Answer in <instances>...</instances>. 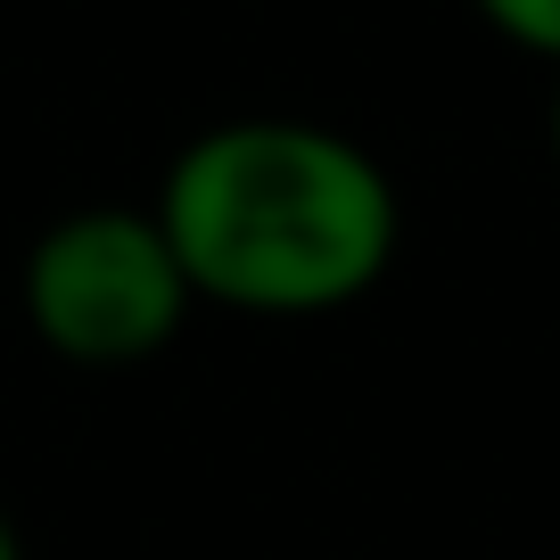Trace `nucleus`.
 I'll list each match as a JSON object with an SVG mask.
<instances>
[{
	"label": "nucleus",
	"mask_w": 560,
	"mask_h": 560,
	"mask_svg": "<svg viewBox=\"0 0 560 560\" xmlns=\"http://www.w3.org/2000/svg\"><path fill=\"white\" fill-rule=\"evenodd\" d=\"M25 322L50 354L67 363H140L190 314V272H182L174 240L158 231V214L132 207H83L67 223H50L25 247L18 272Z\"/></svg>",
	"instance_id": "nucleus-2"
},
{
	"label": "nucleus",
	"mask_w": 560,
	"mask_h": 560,
	"mask_svg": "<svg viewBox=\"0 0 560 560\" xmlns=\"http://www.w3.org/2000/svg\"><path fill=\"white\" fill-rule=\"evenodd\" d=\"M544 132H552V165H560V83H552V116H544Z\"/></svg>",
	"instance_id": "nucleus-4"
},
{
	"label": "nucleus",
	"mask_w": 560,
	"mask_h": 560,
	"mask_svg": "<svg viewBox=\"0 0 560 560\" xmlns=\"http://www.w3.org/2000/svg\"><path fill=\"white\" fill-rule=\"evenodd\" d=\"M158 231L231 314H338L396 256V182L330 124L240 116L165 165Z\"/></svg>",
	"instance_id": "nucleus-1"
},
{
	"label": "nucleus",
	"mask_w": 560,
	"mask_h": 560,
	"mask_svg": "<svg viewBox=\"0 0 560 560\" xmlns=\"http://www.w3.org/2000/svg\"><path fill=\"white\" fill-rule=\"evenodd\" d=\"M0 560H25V552H18V527H9V520H0Z\"/></svg>",
	"instance_id": "nucleus-5"
},
{
	"label": "nucleus",
	"mask_w": 560,
	"mask_h": 560,
	"mask_svg": "<svg viewBox=\"0 0 560 560\" xmlns=\"http://www.w3.org/2000/svg\"><path fill=\"white\" fill-rule=\"evenodd\" d=\"M478 18L511 42V50H536L560 67V0H470Z\"/></svg>",
	"instance_id": "nucleus-3"
}]
</instances>
